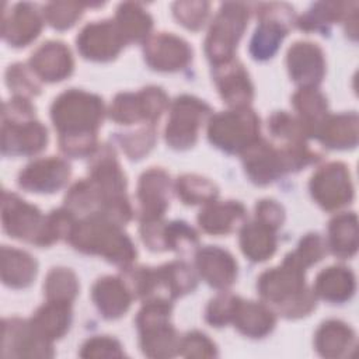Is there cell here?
<instances>
[{
	"label": "cell",
	"mask_w": 359,
	"mask_h": 359,
	"mask_svg": "<svg viewBox=\"0 0 359 359\" xmlns=\"http://www.w3.org/2000/svg\"><path fill=\"white\" fill-rule=\"evenodd\" d=\"M164 245L165 251L170 250L181 255H188L198 250L199 236L196 230L184 220L165 222Z\"/></svg>",
	"instance_id": "obj_42"
},
{
	"label": "cell",
	"mask_w": 359,
	"mask_h": 359,
	"mask_svg": "<svg viewBox=\"0 0 359 359\" xmlns=\"http://www.w3.org/2000/svg\"><path fill=\"white\" fill-rule=\"evenodd\" d=\"M157 275L160 296L168 300L192 292L198 283L194 269L180 259L157 266Z\"/></svg>",
	"instance_id": "obj_36"
},
{
	"label": "cell",
	"mask_w": 359,
	"mask_h": 359,
	"mask_svg": "<svg viewBox=\"0 0 359 359\" xmlns=\"http://www.w3.org/2000/svg\"><path fill=\"white\" fill-rule=\"evenodd\" d=\"M231 324L248 338H264L275 328L276 317L268 304L238 296Z\"/></svg>",
	"instance_id": "obj_27"
},
{
	"label": "cell",
	"mask_w": 359,
	"mask_h": 359,
	"mask_svg": "<svg viewBox=\"0 0 359 359\" xmlns=\"http://www.w3.org/2000/svg\"><path fill=\"white\" fill-rule=\"evenodd\" d=\"M146 63L157 72H178L192 60L191 45L172 32H157L143 43Z\"/></svg>",
	"instance_id": "obj_17"
},
{
	"label": "cell",
	"mask_w": 359,
	"mask_h": 359,
	"mask_svg": "<svg viewBox=\"0 0 359 359\" xmlns=\"http://www.w3.org/2000/svg\"><path fill=\"white\" fill-rule=\"evenodd\" d=\"M306 269L296 264L287 254L282 264L264 271L257 282V290L273 313L285 318H300L311 313L317 297L307 287Z\"/></svg>",
	"instance_id": "obj_2"
},
{
	"label": "cell",
	"mask_w": 359,
	"mask_h": 359,
	"mask_svg": "<svg viewBox=\"0 0 359 359\" xmlns=\"http://www.w3.org/2000/svg\"><path fill=\"white\" fill-rule=\"evenodd\" d=\"M254 219L271 226L278 230L285 220L283 206L275 199H261L255 205V216Z\"/></svg>",
	"instance_id": "obj_52"
},
{
	"label": "cell",
	"mask_w": 359,
	"mask_h": 359,
	"mask_svg": "<svg viewBox=\"0 0 359 359\" xmlns=\"http://www.w3.org/2000/svg\"><path fill=\"white\" fill-rule=\"evenodd\" d=\"M38 262L27 251L1 247V280L6 286L22 289L32 283L36 276Z\"/></svg>",
	"instance_id": "obj_33"
},
{
	"label": "cell",
	"mask_w": 359,
	"mask_h": 359,
	"mask_svg": "<svg viewBox=\"0 0 359 359\" xmlns=\"http://www.w3.org/2000/svg\"><path fill=\"white\" fill-rule=\"evenodd\" d=\"M91 299L104 318L115 320L128 311L133 294L122 278L107 275L93 285Z\"/></svg>",
	"instance_id": "obj_25"
},
{
	"label": "cell",
	"mask_w": 359,
	"mask_h": 359,
	"mask_svg": "<svg viewBox=\"0 0 359 359\" xmlns=\"http://www.w3.org/2000/svg\"><path fill=\"white\" fill-rule=\"evenodd\" d=\"M76 45L84 59L108 62L119 55L126 41L115 20L105 18L86 24L76 38Z\"/></svg>",
	"instance_id": "obj_14"
},
{
	"label": "cell",
	"mask_w": 359,
	"mask_h": 359,
	"mask_svg": "<svg viewBox=\"0 0 359 359\" xmlns=\"http://www.w3.org/2000/svg\"><path fill=\"white\" fill-rule=\"evenodd\" d=\"M171 189V178L161 167H150L143 171L139 177L136 191L139 219H161L170 206Z\"/></svg>",
	"instance_id": "obj_18"
},
{
	"label": "cell",
	"mask_w": 359,
	"mask_h": 359,
	"mask_svg": "<svg viewBox=\"0 0 359 359\" xmlns=\"http://www.w3.org/2000/svg\"><path fill=\"white\" fill-rule=\"evenodd\" d=\"M115 140L130 160H139L153 149L156 143V129L154 125L143 123L135 130L116 133Z\"/></svg>",
	"instance_id": "obj_43"
},
{
	"label": "cell",
	"mask_w": 359,
	"mask_h": 359,
	"mask_svg": "<svg viewBox=\"0 0 359 359\" xmlns=\"http://www.w3.org/2000/svg\"><path fill=\"white\" fill-rule=\"evenodd\" d=\"M355 287V275L349 268L331 265L318 272L313 285V292L316 297L328 303H344L353 296Z\"/></svg>",
	"instance_id": "obj_30"
},
{
	"label": "cell",
	"mask_w": 359,
	"mask_h": 359,
	"mask_svg": "<svg viewBox=\"0 0 359 359\" xmlns=\"http://www.w3.org/2000/svg\"><path fill=\"white\" fill-rule=\"evenodd\" d=\"M212 114V108L203 100L182 94L170 104L168 119L164 129L165 142L170 147L185 150L192 147L199 129Z\"/></svg>",
	"instance_id": "obj_8"
},
{
	"label": "cell",
	"mask_w": 359,
	"mask_h": 359,
	"mask_svg": "<svg viewBox=\"0 0 359 359\" xmlns=\"http://www.w3.org/2000/svg\"><path fill=\"white\" fill-rule=\"evenodd\" d=\"M313 199L328 212L338 210L353 199V185L348 167L341 161H330L318 167L309 182Z\"/></svg>",
	"instance_id": "obj_10"
},
{
	"label": "cell",
	"mask_w": 359,
	"mask_h": 359,
	"mask_svg": "<svg viewBox=\"0 0 359 359\" xmlns=\"http://www.w3.org/2000/svg\"><path fill=\"white\" fill-rule=\"evenodd\" d=\"M114 20L126 43L146 41L150 36L153 18L139 3H121L116 8Z\"/></svg>",
	"instance_id": "obj_37"
},
{
	"label": "cell",
	"mask_w": 359,
	"mask_h": 359,
	"mask_svg": "<svg viewBox=\"0 0 359 359\" xmlns=\"http://www.w3.org/2000/svg\"><path fill=\"white\" fill-rule=\"evenodd\" d=\"M72 168L67 160L57 156L41 157L27 164L18 172V187L35 194H53L65 187Z\"/></svg>",
	"instance_id": "obj_16"
},
{
	"label": "cell",
	"mask_w": 359,
	"mask_h": 359,
	"mask_svg": "<svg viewBox=\"0 0 359 359\" xmlns=\"http://www.w3.org/2000/svg\"><path fill=\"white\" fill-rule=\"evenodd\" d=\"M1 223L10 237L39 247L45 216L35 205L7 189L1 196Z\"/></svg>",
	"instance_id": "obj_11"
},
{
	"label": "cell",
	"mask_w": 359,
	"mask_h": 359,
	"mask_svg": "<svg viewBox=\"0 0 359 359\" xmlns=\"http://www.w3.org/2000/svg\"><path fill=\"white\" fill-rule=\"evenodd\" d=\"M172 300L156 297L143 302L136 316L139 344L149 358H171L180 355L181 337L170 323Z\"/></svg>",
	"instance_id": "obj_5"
},
{
	"label": "cell",
	"mask_w": 359,
	"mask_h": 359,
	"mask_svg": "<svg viewBox=\"0 0 359 359\" xmlns=\"http://www.w3.org/2000/svg\"><path fill=\"white\" fill-rule=\"evenodd\" d=\"M104 115L105 107L100 95L80 88L60 93L50 105L60 151L73 158L90 157L98 146L97 132Z\"/></svg>",
	"instance_id": "obj_1"
},
{
	"label": "cell",
	"mask_w": 359,
	"mask_h": 359,
	"mask_svg": "<svg viewBox=\"0 0 359 359\" xmlns=\"http://www.w3.org/2000/svg\"><path fill=\"white\" fill-rule=\"evenodd\" d=\"M195 266L199 276L212 287L226 290L237 279V261L224 248L206 245L196 251Z\"/></svg>",
	"instance_id": "obj_24"
},
{
	"label": "cell",
	"mask_w": 359,
	"mask_h": 359,
	"mask_svg": "<svg viewBox=\"0 0 359 359\" xmlns=\"http://www.w3.org/2000/svg\"><path fill=\"white\" fill-rule=\"evenodd\" d=\"M1 353L4 358H52V342L42 338L29 320L4 318L1 323Z\"/></svg>",
	"instance_id": "obj_15"
},
{
	"label": "cell",
	"mask_w": 359,
	"mask_h": 359,
	"mask_svg": "<svg viewBox=\"0 0 359 359\" xmlns=\"http://www.w3.org/2000/svg\"><path fill=\"white\" fill-rule=\"evenodd\" d=\"M48 143L46 126L35 118V107L25 97L14 95L3 104L1 153L4 156H32Z\"/></svg>",
	"instance_id": "obj_4"
},
{
	"label": "cell",
	"mask_w": 359,
	"mask_h": 359,
	"mask_svg": "<svg viewBox=\"0 0 359 359\" xmlns=\"http://www.w3.org/2000/svg\"><path fill=\"white\" fill-rule=\"evenodd\" d=\"M84 6H88V3L52 1L43 6L42 14L50 27L56 29H66L74 25L76 21L81 17Z\"/></svg>",
	"instance_id": "obj_46"
},
{
	"label": "cell",
	"mask_w": 359,
	"mask_h": 359,
	"mask_svg": "<svg viewBox=\"0 0 359 359\" xmlns=\"http://www.w3.org/2000/svg\"><path fill=\"white\" fill-rule=\"evenodd\" d=\"M209 7L208 1H177L172 4V13L180 24L196 31L203 27L209 15Z\"/></svg>",
	"instance_id": "obj_49"
},
{
	"label": "cell",
	"mask_w": 359,
	"mask_h": 359,
	"mask_svg": "<svg viewBox=\"0 0 359 359\" xmlns=\"http://www.w3.org/2000/svg\"><path fill=\"white\" fill-rule=\"evenodd\" d=\"M213 81L222 100L230 108L248 107L254 97V86L244 65L238 59H230L213 65Z\"/></svg>",
	"instance_id": "obj_20"
},
{
	"label": "cell",
	"mask_w": 359,
	"mask_h": 359,
	"mask_svg": "<svg viewBox=\"0 0 359 359\" xmlns=\"http://www.w3.org/2000/svg\"><path fill=\"white\" fill-rule=\"evenodd\" d=\"M261 121L250 107L230 108L210 116L208 122L209 142L226 151L241 153L259 137Z\"/></svg>",
	"instance_id": "obj_6"
},
{
	"label": "cell",
	"mask_w": 359,
	"mask_h": 359,
	"mask_svg": "<svg viewBox=\"0 0 359 359\" xmlns=\"http://www.w3.org/2000/svg\"><path fill=\"white\" fill-rule=\"evenodd\" d=\"M238 296L223 292L215 296L206 306L205 320L213 327H224L231 323Z\"/></svg>",
	"instance_id": "obj_48"
},
{
	"label": "cell",
	"mask_w": 359,
	"mask_h": 359,
	"mask_svg": "<svg viewBox=\"0 0 359 359\" xmlns=\"http://www.w3.org/2000/svg\"><path fill=\"white\" fill-rule=\"evenodd\" d=\"M6 83L14 95L20 97H35L41 94V83L31 67L25 63L17 62L7 67Z\"/></svg>",
	"instance_id": "obj_45"
},
{
	"label": "cell",
	"mask_w": 359,
	"mask_h": 359,
	"mask_svg": "<svg viewBox=\"0 0 359 359\" xmlns=\"http://www.w3.org/2000/svg\"><path fill=\"white\" fill-rule=\"evenodd\" d=\"M351 4L344 1L314 3L300 18L296 20V25L306 32H327L335 21L348 17Z\"/></svg>",
	"instance_id": "obj_38"
},
{
	"label": "cell",
	"mask_w": 359,
	"mask_h": 359,
	"mask_svg": "<svg viewBox=\"0 0 359 359\" xmlns=\"http://www.w3.org/2000/svg\"><path fill=\"white\" fill-rule=\"evenodd\" d=\"M328 149H352L358 144V114H328L314 135Z\"/></svg>",
	"instance_id": "obj_29"
},
{
	"label": "cell",
	"mask_w": 359,
	"mask_h": 359,
	"mask_svg": "<svg viewBox=\"0 0 359 359\" xmlns=\"http://www.w3.org/2000/svg\"><path fill=\"white\" fill-rule=\"evenodd\" d=\"M43 21V14L36 4L17 3L3 11L1 36L10 46H27L39 35Z\"/></svg>",
	"instance_id": "obj_21"
},
{
	"label": "cell",
	"mask_w": 359,
	"mask_h": 359,
	"mask_svg": "<svg viewBox=\"0 0 359 359\" xmlns=\"http://www.w3.org/2000/svg\"><path fill=\"white\" fill-rule=\"evenodd\" d=\"M177 196L185 205L208 203L217 198L219 188L213 181L198 174H182L174 184Z\"/></svg>",
	"instance_id": "obj_39"
},
{
	"label": "cell",
	"mask_w": 359,
	"mask_h": 359,
	"mask_svg": "<svg viewBox=\"0 0 359 359\" xmlns=\"http://www.w3.org/2000/svg\"><path fill=\"white\" fill-rule=\"evenodd\" d=\"M247 217L245 206L238 201H212L203 205L198 223L205 233L223 236L243 226Z\"/></svg>",
	"instance_id": "obj_26"
},
{
	"label": "cell",
	"mask_w": 359,
	"mask_h": 359,
	"mask_svg": "<svg viewBox=\"0 0 359 359\" xmlns=\"http://www.w3.org/2000/svg\"><path fill=\"white\" fill-rule=\"evenodd\" d=\"M327 245L331 252L346 259L355 255L358 250V219L353 212L335 215L328 223Z\"/></svg>",
	"instance_id": "obj_35"
},
{
	"label": "cell",
	"mask_w": 359,
	"mask_h": 359,
	"mask_svg": "<svg viewBox=\"0 0 359 359\" xmlns=\"http://www.w3.org/2000/svg\"><path fill=\"white\" fill-rule=\"evenodd\" d=\"M67 241L77 251L100 255L122 269L130 266L137 255L133 241L122 226L98 212L77 220Z\"/></svg>",
	"instance_id": "obj_3"
},
{
	"label": "cell",
	"mask_w": 359,
	"mask_h": 359,
	"mask_svg": "<svg viewBox=\"0 0 359 359\" xmlns=\"http://www.w3.org/2000/svg\"><path fill=\"white\" fill-rule=\"evenodd\" d=\"M100 195L88 178L76 181L65 196V208L72 210L74 215H90L98 210Z\"/></svg>",
	"instance_id": "obj_44"
},
{
	"label": "cell",
	"mask_w": 359,
	"mask_h": 359,
	"mask_svg": "<svg viewBox=\"0 0 359 359\" xmlns=\"http://www.w3.org/2000/svg\"><path fill=\"white\" fill-rule=\"evenodd\" d=\"M81 358H122L125 352L118 339L108 335L88 338L80 351Z\"/></svg>",
	"instance_id": "obj_51"
},
{
	"label": "cell",
	"mask_w": 359,
	"mask_h": 359,
	"mask_svg": "<svg viewBox=\"0 0 359 359\" xmlns=\"http://www.w3.org/2000/svg\"><path fill=\"white\" fill-rule=\"evenodd\" d=\"M46 300L72 303L79 292V280L76 273L63 266L52 268L43 282Z\"/></svg>",
	"instance_id": "obj_40"
},
{
	"label": "cell",
	"mask_w": 359,
	"mask_h": 359,
	"mask_svg": "<svg viewBox=\"0 0 359 359\" xmlns=\"http://www.w3.org/2000/svg\"><path fill=\"white\" fill-rule=\"evenodd\" d=\"M268 130L278 144L304 143L309 139L299 118L286 111H275L268 118Z\"/></svg>",
	"instance_id": "obj_41"
},
{
	"label": "cell",
	"mask_w": 359,
	"mask_h": 359,
	"mask_svg": "<svg viewBox=\"0 0 359 359\" xmlns=\"http://www.w3.org/2000/svg\"><path fill=\"white\" fill-rule=\"evenodd\" d=\"M328 252V245L325 238L320 233H307L300 238L297 247L287 255L299 264L302 268L307 269L313 264L323 259Z\"/></svg>",
	"instance_id": "obj_47"
},
{
	"label": "cell",
	"mask_w": 359,
	"mask_h": 359,
	"mask_svg": "<svg viewBox=\"0 0 359 359\" xmlns=\"http://www.w3.org/2000/svg\"><path fill=\"white\" fill-rule=\"evenodd\" d=\"M355 331L341 320L324 321L314 335L316 351L328 359L346 358L355 348Z\"/></svg>",
	"instance_id": "obj_28"
},
{
	"label": "cell",
	"mask_w": 359,
	"mask_h": 359,
	"mask_svg": "<svg viewBox=\"0 0 359 359\" xmlns=\"http://www.w3.org/2000/svg\"><path fill=\"white\" fill-rule=\"evenodd\" d=\"M290 79L300 87H317L325 74L323 49L310 41H296L286 55Z\"/></svg>",
	"instance_id": "obj_22"
},
{
	"label": "cell",
	"mask_w": 359,
	"mask_h": 359,
	"mask_svg": "<svg viewBox=\"0 0 359 359\" xmlns=\"http://www.w3.org/2000/svg\"><path fill=\"white\" fill-rule=\"evenodd\" d=\"M240 248L254 262L266 261L276 251V230L257 219L244 222L240 229Z\"/></svg>",
	"instance_id": "obj_32"
},
{
	"label": "cell",
	"mask_w": 359,
	"mask_h": 359,
	"mask_svg": "<svg viewBox=\"0 0 359 359\" xmlns=\"http://www.w3.org/2000/svg\"><path fill=\"white\" fill-rule=\"evenodd\" d=\"M257 25L251 41L250 53L255 60L271 59L289 29L296 24L293 8L286 3H262L258 6Z\"/></svg>",
	"instance_id": "obj_9"
},
{
	"label": "cell",
	"mask_w": 359,
	"mask_h": 359,
	"mask_svg": "<svg viewBox=\"0 0 359 359\" xmlns=\"http://www.w3.org/2000/svg\"><path fill=\"white\" fill-rule=\"evenodd\" d=\"M88 180L100 195V206L128 196L126 175L118 161L115 149L111 144H98L90 156Z\"/></svg>",
	"instance_id": "obj_12"
},
{
	"label": "cell",
	"mask_w": 359,
	"mask_h": 359,
	"mask_svg": "<svg viewBox=\"0 0 359 359\" xmlns=\"http://www.w3.org/2000/svg\"><path fill=\"white\" fill-rule=\"evenodd\" d=\"M240 154L247 177L257 185L272 184L286 174L278 146L261 136Z\"/></svg>",
	"instance_id": "obj_19"
},
{
	"label": "cell",
	"mask_w": 359,
	"mask_h": 359,
	"mask_svg": "<svg viewBox=\"0 0 359 359\" xmlns=\"http://www.w3.org/2000/svg\"><path fill=\"white\" fill-rule=\"evenodd\" d=\"M180 355L185 358H215L217 356V348L206 334L191 331L181 338Z\"/></svg>",
	"instance_id": "obj_50"
},
{
	"label": "cell",
	"mask_w": 359,
	"mask_h": 359,
	"mask_svg": "<svg viewBox=\"0 0 359 359\" xmlns=\"http://www.w3.org/2000/svg\"><path fill=\"white\" fill-rule=\"evenodd\" d=\"M250 10L245 3L227 1L217 10L205 38V53L212 65L234 57V50L248 24Z\"/></svg>",
	"instance_id": "obj_7"
},
{
	"label": "cell",
	"mask_w": 359,
	"mask_h": 359,
	"mask_svg": "<svg viewBox=\"0 0 359 359\" xmlns=\"http://www.w3.org/2000/svg\"><path fill=\"white\" fill-rule=\"evenodd\" d=\"M28 66L39 80L56 83L72 74L74 60L65 42L46 41L31 53Z\"/></svg>",
	"instance_id": "obj_23"
},
{
	"label": "cell",
	"mask_w": 359,
	"mask_h": 359,
	"mask_svg": "<svg viewBox=\"0 0 359 359\" xmlns=\"http://www.w3.org/2000/svg\"><path fill=\"white\" fill-rule=\"evenodd\" d=\"M161 115V95L150 86L143 87L137 93H118L109 107V118L122 125H154Z\"/></svg>",
	"instance_id": "obj_13"
},
{
	"label": "cell",
	"mask_w": 359,
	"mask_h": 359,
	"mask_svg": "<svg viewBox=\"0 0 359 359\" xmlns=\"http://www.w3.org/2000/svg\"><path fill=\"white\" fill-rule=\"evenodd\" d=\"M292 105L307 136L314 137L320 123L328 115L325 95L317 87H300L292 97Z\"/></svg>",
	"instance_id": "obj_34"
},
{
	"label": "cell",
	"mask_w": 359,
	"mask_h": 359,
	"mask_svg": "<svg viewBox=\"0 0 359 359\" xmlns=\"http://www.w3.org/2000/svg\"><path fill=\"white\" fill-rule=\"evenodd\" d=\"M34 330L46 341L62 338L72 323V303L46 300L29 318Z\"/></svg>",
	"instance_id": "obj_31"
}]
</instances>
